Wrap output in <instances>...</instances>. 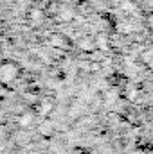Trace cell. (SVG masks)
<instances>
[{"label": "cell", "instance_id": "obj_1", "mask_svg": "<svg viewBox=\"0 0 153 154\" xmlns=\"http://www.w3.org/2000/svg\"><path fill=\"white\" fill-rule=\"evenodd\" d=\"M18 74H20V70H18V65L15 61H4L0 65V82L9 84L18 77Z\"/></svg>", "mask_w": 153, "mask_h": 154}]
</instances>
